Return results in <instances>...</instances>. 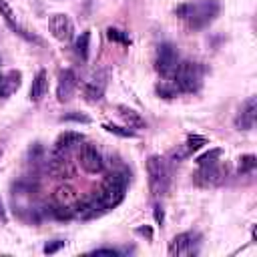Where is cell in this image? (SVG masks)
I'll use <instances>...</instances> for the list:
<instances>
[{"label": "cell", "instance_id": "obj_30", "mask_svg": "<svg viewBox=\"0 0 257 257\" xmlns=\"http://www.w3.org/2000/svg\"><path fill=\"white\" fill-rule=\"evenodd\" d=\"M0 157H2V151H0Z\"/></svg>", "mask_w": 257, "mask_h": 257}, {"label": "cell", "instance_id": "obj_5", "mask_svg": "<svg viewBox=\"0 0 257 257\" xmlns=\"http://www.w3.org/2000/svg\"><path fill=\"white\" fill-rule=\"evenodd\" d=\"M179 66V54H177V48L171 44V42H163L157 50V70L163 74V76H171L175 74Z\"/></svg>", "mask_w": 257, "mask_h": 257}, {"label": "cell", "instance_id": "obj_28", "mask_svg": "<svg viewBox=\"0 0 257 257\" xmlns=\"http://www.w3.org/2000/svg\"><path fill=\"white\" fill-rule=\"evenodd\" d=\"M0 223H6V211H4V205H2V199H0Z\"/></svg>", "mask_w": 257, "mask_h": 257}, {"label": "cell", "instance_id": "obj_7", "mask_svg": "<svg viewBox=\"0 0 257 257\" xmlns=\"http://www.w3.org/2000/svg\"><path fill=\"white\" fill-rule=\"evenodd\" d=\"M48 30L50 34L60 40V42H68L72 36H74V24L72 20L62 14V12H56V14H50L48 16Z\"/></svg>", "mask_w": 257, "mask_h": 257}, {"label": "cell", "instance_id": "obj_9", "mask_svg": "<svg viewBox=\"0 0 257 257\" xmlns=\"http://www.w3.org/2000/svg\"><path fill=\"white\" fill-rule=\"evenodd\" d=\"M255 120H257V98L249 96L241 104V108L235 116V126H237V131H251L255 126Z\"/></svg>", "mask_w": 257, "mask_h": 257}, {"label": "cell", "instance_id": "obj_26", "mask_svg": "<svg viewBox=\"0 0 257 257\" xmlns=\"http://www.w3.org/2000/svg\"><path fill=\"white\" fill-rule=\"evenodd\" d=\"M163 219H165V217H163V209H161L159 205H155V221H157L159 225H163Z\"/></svg>", "mask_w": 257, "mask_h": 257}, {"label": "cell", "instance_id": "obj_22", "mask_svg": "<svg viewBox=\"0 0 257 257\" xmlns=\"http://www.w3.org/2000/svg\"><path fill=\"white\" fill-rule=\"evenodd\" d=\"M102 126H104L108 133L116 135V137H124V139H126V137H135V131H133V128H128V126H116V124H108V122H106V124H102Z\"/></svg>", "mask_w": 257, "mask_h": 257}, {"label": "cell", "instance_id": "obj_29", "mask_svg": "<svg viewBox=\"0 0 257 257\" xmlns=\"http://www.w3.org/2000/svg\"><path fill=\"white\" fill-rule=\"evenodd\" d=\"M137 233H141V235H147V237L151 239V229H149V227H141V229H137Z\"/></svg>", "mask_w": 257, "mask_h": 257}, {"label": "cell", "instance_id": "obj_21", "mask_svg": "<svg viewBox=\"0 0 257 257\" xmlns=\"http://www.w3.org/2000/svg\"><path fill=\"white\" fill-rule=\"evenodd\" d=\"M219 157H221V149H211L209 153H205V155L197 157V165H199V167L213 165V163H217V159H219Z\"/></svg>", "mask_w": 257, "mask_h": 257}, {"label": "cell", "instance_id": "obj_16", "mask_svg": "<svg viewBox=\"0 0 257 257\" xmlns=\"http://www.w3.org/2000/svg\"><path fill=\"white\" fill-rule=\"evenodd\" d=\"M116 110H118V116L124 120V124H126L128 128H143V126H145V118H143L137 110H133V108H128V106H124V104H118Z\"/></svg>", "mask_w": 257, "mask_h": 257}, {"label": "cell", "instance_id": "obj_15", "mask_svg": "<svg viewBox=\"0 0 257 257\" xmlns=\"http://www.w3.org/2000/svg\"><path fill=\"white\" fill-rule=\"evenodd\" d=\"M48 90V78H46V72L44 70H38L34 80H32V86H30V100L32 102H40L42 96L46 94Z\"/></svg>", "mask_w": 257, "mask_h": 257}, {"label": "cell", "instance_id": "obj_11", "mask_svg": "<svg viewBox=\"0 0 257 257\" xmlns=\"http://www.w3.org/2000/svg\"><path fill=\"white\" fill-rule=\"evenodd\" d=\"M203 145H207V139L201 137V135H191L183 145H179L173 153H171V159L173 161H185L187 157H191L195 151H199Z\"/></svg>", "mask_w": 257, "mask_h": 257}, {"label": "cell", "instance_id": "obj_10", "mask_svg": "<svg viewBox=\"0 0 257 257\" xmlns=\"http://www.w3.org/2000/svg\"><path fill=\"white\" fill-rule=\"evenodd\" d=\"M78 86V76L72 68H64L60 74H58V86H56V96L60 102H66L70 100V96L74 94Z\"/></svg>", "mask_w": 257, "mask_h": 257}, {"label": "cell", "instance_id": "obj_19", "mask_svg": "<svg viewBox=\"0 0 257 257\" xmlns=\"http://www.w3.org/2000/svg\"><path fill=\"white\" fill-rule=\"evenodd\" d=\"M255 165H257L255 155H243V157H239L237 171H239V173H251V171L255 169Z\"/></svg>", "mask_w": 257, "mask_h": 257}, {"label": "cell", "instance_id": "obj_1", "mask_svg": "<svg viewBox=\"0 0 257 257\" xmlns=\"http://www.w3.org/2000/svg\"><path fill=\"white\" fill-rule=\"evenodd\" d=\"M175 14L183 18L191 28H205L209 22L215 20L219 14V2L217 0H193L177 6Z\"/></svg>", "mask_w": 257, "mask_h": 257}, {"label": "cell", "instance_id": "obj_23", "mask_svg": "<svg viewBox=\"0 0 257 257\" xmlns=\"http://www.w3.org/2000/svg\"><path fill=\"white\" fill-rule=\"evenodd\" d=\"M106 36H108V40H114V42H122V44H128V42H131L128 34H124V32L118 30V28H108V30H106Z\"/></svg>", "mask_w": 257, "mask_h": 257}, {"label": "cell", "instance_id": "obj_2", "mask_svg": "<svg viewBox=\"0 0 257 257\" xmlns=\"http://www.w3.org/2000/svg\"><path fill=\"white\" fill-rule=\"evenodd\" d=\"M126 185H128V177L126 173H112L106 177L104 185L100 187L98 195L94 197V207H96V215L102 211H108L112 207H116L126 193Z\"/></svg>", "mask_w": 257, "mask_h": 257}, {"label": "cell", "instance_id": "obj_25", "mask_svg": "<svg viewBox=\"0 0 257 257\" xmlns=\"http://www.w3.org/2000/svg\"><path fill=\"white\" fill-rule=\"evenodd\" d=\"M64 247V241H60V239H56L54 243H48L46 247H44V253H56L58 249H62Z\"/></svg>", "mask_w": 257, "mask_h": 257}, {"label": "cell", "instance_id": "obj_20", "mask_svg": "<svg viewBox=\"0 0 257 257\" xmlns=\"http://www.w3.org/2000/svg\"><path fill=\"white\" fill-rule=\"evenodd\" d=\"M157 92H159L161 96H165V98H173L179 90H177V86H175L173 80H163V82L157 84Z\"/></svg>", "mask_w": 257, "mask_h": 257}, {"label": "cell", "instance_id": "obj_18", "mask_svg": "<svg viewBox=\"0 0 257 257\" xmlns=\"http://www.w3.org/2000/svg\"><path fill=\"white\" fill-rule=\"evenodd\" d=\"M88 44H90V30H84L80 36H78V40H76V44H74V48H76V54L80 56V60H88Z\"/></svg>", "mask_w": 257, "mask_h": 257}, {"label": "cell", "instance_id": "obj_8", "mask_svg": "<svg viewBox=\"0 0 257 257\" xmlns=\"http://www.w3.org/2000/svg\"><path fill=\"white\" fill-rule=\"evenodd\" d=\"M197 245H199V235L193 231H185L179 233L177 237H173L171 245H169V255L177 257V255H193L197 253Z\"/></svg>", "mask_w": 257, "mask_h": 257}, {"label": "cell", "instance_id": "obj_14", "mask_svg": "<svg viewBox=\"0 0 257 257\" xmlns=\"http://www.w3.org/2000/svg\"><path fill=\"white\" fill-rule=\"evenodd\" d=\"M195 181H197L199 185H203V187L219 183V181H221V171H219L217 163H213V165H205V167H199V173L195 175Z\"/></svg>", "mask_w": 257, "mask_h": 257}, {"label": "cell", "instance_id": "obj_17", "mask_svg": "<svg viewBox=\"0 0 257 257\" xmlns=\"http://www.w3.org/2000/svg\"><path fill=\"white\" fill-rule=\"evenodd\" d=\"M0 14L4 16L6 24H8V26H10V28H12V30H14L16 34H20V36H24V38H28V40L32 38V36H28V34H26V30H24V28H22V26L18 24V20H16V16H14L12 8H10L8 4H6V0H0Z\"/></svg>", "mask_w": 257, "mask_h": 257}, {"label": "cell", "instance_id": "obj_12", "mask_svg": "<svg viewBox=\"0 0 257 257\" xmlns=\"http://www.w3.org/2000/svg\"><path fill=\"white\" fill-rule=\"evenodd\" d=\"M104 86H106L104 76L94 74V76H90V78L82 84V92H84L86 100H90V102H98V100L102 98V94H104Z\"/></svg>", "mask_w": 257, "mask_h": 257}, {"label": "cell", "instance_id": "obj_3", "mask_svg": "<svg viewBox=\"0 0 257 257\" xmlns=\"http://www.w3.org/2000/svg\"><path fill=\"white\" fill-rule=\"evenodd\" d=\"M147 175H149V187L155 197H163L169 189V169L163 157L153 155L147 159Z\"/></svg>", "mask_w": 257, "mask_h": 257}, {"label": "cell", "instance_id": "obj_24", "mask_svg": "<svg viewBox=\"0 0 257 257\" xmlns=\"http://www.w3.org/2000/svg\"><path fill=\"white\" fill-rule=\"evenodd\" d=\"M62 120H74V122H90V118L86 114H80V112H68L62 116Z\"/></svg>", "mask_w": 257, "mask_h": 257}, {"label": "cell", "instance_id": "obj_4", "mask_svg": "<svg viewBox=\"0 0 257 257\" xmlns=\"http://www.w3.org/2000/svg\"><path fill=\"white\" fill-rule=\"evenodd\" d=\"M173 82H175L179 92L197 90L199 84H201V68H199V64L189 62V60L179 62V66H177V70L173 74Z\"/></svg>", "mask_w": 257, "mask_h": 257}, {"label": "cell", "instance_id": "obj_6", "mask_svg": "<svg viewBox=\"0 0 257 257\" xmlns=\"http://www.w3.org/2000/svg\"><path fill=\"white\" fill-rule=\"evenodd\" d=\"M78 163H80V167H82L86 173H90V175H96V173H100V171L104 169L102 155H100V151L96 149V145H92V143H86V145L80 147Z\"/></svg>", "mask_w": 257, "mask_h": 257}, {"label": "cell", "instance_id": "obj_13", "mask_svg": "<svg viewBox=\"0 0 257 257\" xmlns=\"http://www.w3.org/2000/svg\"><path fill=\"white\" fill-rule=\"evenodd\" d=\"M82 141H84V137L80 133H76V131H64L62 135H58V139L54 143V155H64L68 149L80 145Z\"/></svg>", "mask_w": 257, "mask_h": 257}, {"label": "cell", "instance_id": "obj_27", "mask_svg": "<svg viewBox=\"0 0 257 257\" xmlns=\"http://www.w3.org/2000/svg\"><path fill=\"white\" fill-rule=\"evenodd\" d=\"M94 255H118L116 249H96Z\"/></svg>", "mask_w": 257, "mask_h": 257}]
</instances>
